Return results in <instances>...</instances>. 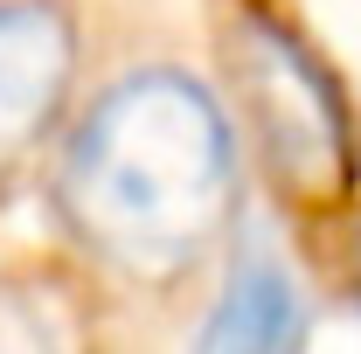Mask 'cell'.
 I'll use <instances>...</instances> for the list:
<instances>
[{
    "label": "cell",
    "instance_id": "6da1fadb",
    "mask_svg": "<svg viewBox=\"0 0 361 354\" xmlns=\"http://www.w3.org/2000/svg\"><path fill=\"white\" fill-rule=\"evenodd\" d=\"M63 229L126 278L195 271L236 216V133L188 70H133L90 97L56 174Z\"/></svg>",
    "mask_w": 361,
    "mask_h": 354
},
{
    "label": "cell",
    "instance_id": "7a4b0ae2",
    "mask_svg": "<svg viewBox=\"0 0 361 354\" xmlns=\"http://www.w3.org/2000/svg\"><path fill=\"white\" fill-rule=\"evenodd\" d=\"M236 63H243V97L257 111L271 167L299 188H313V195L341 188V174H348V111L326 84V70L264 14L243 21Z\"/></svg>",
    "mask_w": 361,
    "mask_h": 354
},
{
    "label": "cell",
    "instance_id": "3957f363",
    "mask_svg": "<svg viewBox=\"0 0 361 354\" xmlns=\"http://www.w3.org/2000/svg\"><path fill=\"white\" fill-rule=\"evenodd\" d=\"M77 70V28L49 0H0V174L49 139Z\"/></svg>",
    "mask_w": 361,
    "mask_h": 354
},
{
    "label": "cell",
    "instance_id": "277c9868",
    "mask_svg": "<svg viewBox=\"0 0 361 354\" xmlns=\"http://www.w3.org/2000/svg\"><path fill=\"white\" fill-rule=\"evenodd\" d=\"M299 341H306V299L292 271H278L271 257H243L202 319L195 354H299Z\"/></svg>",
    "mask_w": 361,
    "mask_h": 354
},
{
    "label": "cell",
    "instance_id": "5b68a950",
    "mask_svg": "<svg viewBox=\"0 0 361 354\" xmlns=\"http://www.w3.org/2000/svg\"><path fill=\"white\" fill-rule=\"evenodd\" d=\"M0 354H84L77 306L42 278H0Z\"/></svg>",
    "mask_w": 361,
    "mask_h": 354
},
{
    "label": "cell",
    "instance_id": "8992f818",
    "mask_svg": "<svg viewBox=\"0 0 361 354\" xmlns=\"http://www.w3.org/2000/svg\"><path fill=\"white\" fill-rule=\"evenodd\" d=\"M348 271H355V285H361V229H355V243H348Z\"/></svg>",
    "mask_w": 361,
    "mask_h": 354
}]
</instances>
